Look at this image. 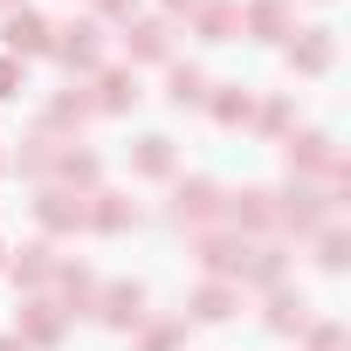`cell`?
Returning a JSON list of instances; mask_svg holds the SVG:
<instances>
[{
    "instance_id": "4dcf8cb0",
    "label": "cell",
    "mask_w": 351,
    "mask_h": 351,
    "mask_svg": "<svg viewBox=\"0 0 351 351\" xmlns=\"http://www.w3.org/2000/svg\"><path fill=\"white\" fill-rule=\"evenodd\" d=\"M97 14H104V21H131V14H138V0H97Z\"/></svg>"
},
{
    "instance_id": "277c9868",
    "label": "cell",
    "mask_w": 351,
    "mask_h": 351,
    "mask_svg": "<svg viewBox=\"0 0 351 351\" xmlns=\"http://www.w3.org/2000/svg\"><path fill=\"white\" fill-rule=\"evenodd\" d=\"M35 221H42L49 234H76V228H90V193L42 186V200H35Z\"/></svg>"
},
{
    "instance_id": "d590c367",
    "label": "cell",
    "mask_w": 351,
    "mask_h": 351,
    "mask_svg": "<svg viewBox=\"0 0 351 351\" xmlns=\"http://www.w3.org/2000/svg\"><path fill=\"white\" fill-rule=\"evenodd\" d=\"M0 172H8V152H0Z\"/></svg>"
},
{
    "instance_id": "836d02e7",
    "label": "cell",
    "mask_w": 351,
    "mask_h": 351,
    "mask_svg": "<svg viewBox=\"0 0 351 351\" xmlns=\"http://www.w3.org/2000/svg\"><path fill=\"white\" fill-rule=\"evenodd\" d=\"M14 8H21V0H0V14H14Z\"/></svg>"
},
{
    "instance_id": "cb8c5ba5",
    "label": "cell",
    "mask_w": 351,
    "mask_h": 351,
    "mask_svg": "<svg viewBox=\"0 0 351 351\" xmlns=\"http://www.w3.org/2000/svg\"><path fill=\"white\" fill-rule=\"evenodd\" d=\"M165 97L186 110V104H200V97H207V76H200V69H186V62H172V76H165Z\"/></svg>"
},
{
    "instance_id": "e575fe53",
    "label": "cell",
    "mask_w": 351,
    "mask_h": 351,
    "mask_svg": "<svg viewBox=\"0 0 351 351\" xmlns=\"http://www.w3.org/2000/svg\"><path fill=\"white\" fill-rule=\"evenodd\" d=\"M0 269H8V248H0Z\"/></svg>"
},
{
    "instance_id": "52a82bcc",
    "label": "cell",
    "mask_w": 351,
    "mask_h": 351,
    "mask_svg": "<svg viewBox=\"0 0 351 351\" xmlns=\"http://www.w3.org/2000/svg\"><path fill=\"white\" fill-rule=\"evenodd\" d=\"M221 214L234 221V234H276V193H262V186L228 193V200H221Z\"/></svg>"
},
{
    "instance_id": "e0dca14e",
    "label": "cell",
    "mask_w": 351,
    "mask_h": 351,
    "mask_svg": "<svg viewBox=\"0 0 351 351\" xmlns=\"http://www.w3.org/2000/svg\"><path fill=\"white\" fill-rule=\"evenodd\" d=\"M289 69L324 76V69H330V28H303V35L289 42Z\"/></svg>"
},
{
    "instance_id": "484cf974",
    "label": "cell",
    "mask_w": 351,
    "mask_h": 351,
    "mask_svg": "<svg viewBox=\"0 0 351 351\" xmlns=\"http://www.w3.org/2000/svg\"><path fill=\"white\" fill-rule=\"evenodd\" d=\"M344 255H351V234H344V228H324V234H317V262H324V269H344Z\"/></svg>"
},
{
    "instance_id": "ffe728a7",
    "label": "cell",
    "mask_w": 351,
    "mask_h": 351,
    "mask_svg": "<svg viewBox=\"0 0 351 351\" xmlns=\"http://www.w3.org/2000/svg\"><path fill=\"white\" fill-rule=\"evenodd\" d=\"M172 56V21H138L131 28V62H165Z\"/></svg>"
},
{
    "instance_id": "8fae6325",
    "label": "cell",
    "mask_w": 351,
    "mask_h": 351,
    "mask_svg": "<svg viewBox=\"0 0 351 351\" xmlns=\"http://www.w3.org/2000/svg\"><path fill=\"white\" fill-rule=\"evenodd\" d=\"M282 158H289L296 180H310V172H330V165H337V152H330V138H324V131H296V138L282 145Z\"/></svg>"
},
{
    "instance_id": "5b68a950",
    "label": "cell",
    "mask_w": 351,
    "mask_h": 351,
    "mask_svg": "<svg viewBox=\"0 0 351 351\" xmlns=\"http://www.w3.org/2000/svg\"><path fill=\"white\" fill-rule=\"evenodd\" d=\"M221 186L214 180H180V186H172V221H180V228H207V221H221Z\"/></svg>"
},
{
    "instance_id": "83f0119b",
    "label": "cell",
    "mask_w": 351,
    "mask_h": 351,
    "mask_svg": "<svg viewBox=\"0 0 351 351\" xmlns=\"http://www.w3.org/2000/svg\"><path fill=\"white\" fill-rule=\"evenodd\" d=\"M255 124H262V131H289V104H282V97H269V104L255 110Z\"/></svg>"
},
{
    "instance_id": "9a60e30c",
    "label": "cell",
    "mask_w": 351,
    "mask_h": 351,
    "mask_svg": "<svg viewBox=\"0 0 351 351\" xmlns=\"http://www.w3.org/2000/svg\"><path fill=\"white\" fill-rule=\"evenodd\" d=\"M289 0H255V8L241 14V35H255V42H276V35H289Z\"/></svg>"
},
{
    "instance_id": "44dd1931",
    "label": "cell",
    "mask_w": 351,
    "mask_h": 351,
    "mask_svg": "<svg viewBox=\"0 0 351 351\" xmlns=\"http://www.w3.org/2000/svg\"><path fill=\"white\" fill-rule=\"evenodd\" d=\"M90 117H97L90 90H62V97L49 104V124H42V131H76V124H90Z\"/></svg>"
},
{
    "instance_id": "3957f363",
    "label": "cell",
    "mask_w": 351,
    "mask_h": 351,
    "mask_svg": "<svg viewBox=\"0 0 351 351\" xmlns=\"http://www.w3.org/2000/svg\"><path fill=\"white\" fill-rule=\"evenodd\" d=\"M49 56H62V69H76V76H97V56H104V21H69V28H56Z\"/></svg>"
},
{
    "instance_id": "7402d4cb",
    "label": "cell",
    "mask_w": 351,
    "mask_h": 351,
    "mask_svg": "<svg viewBox=\"0 0 351 351\" xmlns=\"http://www.w3.org/2000/svg\"><path fill=\"white\" fill-rule=\"evenodd\" d=\"M269 330H282V337H289V330H310V303H303L296 289H276V296H269Z\"/></svg>"
},
{
    "instance_id": "f1b7e54d",
    "label": "cell",
    "mask_w": 351,
    "mask_h": 351,
    "mask_svg": "<svg viewBox=\"0 0 351 351\" xmlns=\"http://www.w3.org/2000/svg\"><path fill=\"white\" fill-rule=\"evenodd\" d=\"M21 90H28L21 62H14V56H0V97H21Z\"/></svg>"
},
{
    "instance_id": "30bf717a",
    "label": "cell",
    "mask_w": 351,
    "mask_h": 351,
    "mask_svg": "<svg viewBox=\"0 0 351 351\" xmlns=\"http://www.w3.org/2000/svg\"><path fill=\"white\" fill-rule=\"evenodd\" d=\"M62 324H69V317L56 310V296H28V303H21V330H14V337H21V344H62Z\"/></svg>"
},
{
    "instance_id": "4fadbf2b",
    "label": "cell",
    "mask_w": 351,
    "mask_h": 351,
    "mask_svg": "<svg viewBox=\"0 0 351 351\" xmlns=\"http://www.w3.org/2000/svg\"><path fill=\"white\" fill-rule=\"evenodd\" d=\"M56 310H62V317L97 310V276H90V269H76V262H62V269H56Z\"/></svg>"
},
{
    "instance_id": "ac0fdd59",
    "label": "cell",
    "mask_w": 351,
    "mask_h": 351,
    "mask_svg": "<svg viewBox=\"0 0 351 351\" xmlns=\"http://www.w3.org/2000/svg\"><path fill=\"white\" fill-rule=\"evenodd\" d=\"M97 110H131L138 104V69H97Z\"/></svg>"
},
{
    "instance_id": "2e32d148",
    "label": "cell",
    "mask_w": 351,
    "mask_h": 351,
    "mask_svg": "<svg viewBox=\"0 0 351 351\" xmlns=\"http://www.w3.org/2000/svg\"><path fill=\"white\" fill-rule=\"evenodd\" d=\"M62 145H69V138H56V131H35V138L14 152V165L28 172V180H49V172H56V158H62Z\"/></svg>"
},
{
    "instance_id": "4316f807",
    "label": "cell",
    "mask_w": 351,
    "mask_h": 351,
    "mask_svg": "<svg viewBox=\"0 0 351 351\" xmlns=\"http://www.w3.org/2000/svg\"><path fill=\"white\" fill-rule=\"evenodd\" d=\"M180 330H186V324H152V330H145V351H180Z\"/></svg>"
},
{
    "instance_id": "1f68e13d",
    "label": "cell",
    "mask_w": 351,
    "mask_h": 351,
    "mask_svg": "<svg viewBox=\"0 0 351 351\" xmlns=\"http://www.w3.org/2000/svg\"><path fill=\"white\" fill-rule=\"evenodd\" d=\"M165 14H200V0H165Z\"/></svg>"
},
{
    "instance_id": "f546056e",
    "label": "cell",
    "mask_w": 351,
    "mask_h": 351,
    "mask_svg": "<svg viewBox=\"0 0 351 351\" xmlns=\"http://www.w3.org/2000/svg\"><path fill=\"white\" fill-rule=\"evenodd\" d=\"M310 351H344V324H317L310 330Z\"/></svg>"
},
{
    "instance_id": "d6986e66",
    "label": "cell",
    "mask_w": 351,
    "mask_h": 351,
    "mask_svg": "<svg viewBox=\"0 0 351 351\" xmlns=\"http://www.w3.org/2000/svg\"><path fill=\"white\" fill-rule=\"evenodd\" d=\"M90 228L97 234H124V228H138V207L124 193H90Z\"/></svg>"
},
{
    "instance_id": "d4e9b609",
    "label": "cell",
    "mask_w": 351,
    "mask_h": 351,
    "mask_svg": "<svg viewBox=\"0 0 351 351\" xmlns=\"http://www.w3.org/2000/svg\"><path fill=\"white\" fill-rule=\"evenodd\" d=\"M214 117H221V124H255L248 90H241V83H234V90H221V97H214Z\"/></svg>"
},
{
    "instance_id": "6da1fadb",
    "label": "cell",
    "mask_w": 351,
    "mask_h": 351,
    "mask_svg": "<svg viewBox=\"0 0 351 351\" xmlns=\"http://www.w3.org/2000/svg\"><path fill=\"white\" fill-rule=\"evenodd\" d=\"M193 255H200V269H207L214 282H241V276H248V262H255V241H248V234L200 228V234H193Z\"/></svg>"
},
{
    "instance_id": "7c38bea8",
    "label": "cell",
    "mask_w": 351,
    "mask_h": 351,
    "mask_svg": "<svg viewBox=\"0 0 351 351\" xmlns=\"http://www.w3.org/2000/svg\"><path fill=\"white\" fill-rule=\"evenodd\" d=\"M186 310H193L200 324H228V317L241 310V282H214V276H207V282L186 296Z\"/></svg>"
},
{
    "instance_id": "ba28073f",
    "label": "cell",
    "mask_w": 351,
    "mask_h": 351,
    "mask_svg": "<svg viewBox=\"0 0 351 351\" xmlns=\"http://www.w3.org/2000/svg\"><path fill=\"white\" fill-rule=\"evenodd\" d=\"M97 317H104L110 330H138V324H145V289H138V282H104V289H97Z\"/></svg>"
},
{
    "instance_id": "8992f818",
    "label": "cell",
    "mask_w": 351,
    "mask_h": 351,
    "mask_svg": "<svg viewBox=\"0 0 351 351\" xmlns=\"http://www.w3.org/2000/svg\"><path fill=\"white\" fill-rule=\"evenodd\" d=\"M0 42H8V56H14V62H28V56H49L56 28H49L35 8H14L8 21H0Z\"/></svg>"
},
{
    "instance_id": "d6a6232c",
    "label": "cell",
    "mask_w": 351,
    "mask_h": 351,
    "mask_svg": "<svg viewBox=\"0 0 351 351\" xmlns=\"http://www.w3.org/2000/svg\"><path fill=\"white\" fill-rule=\"evenodd\" d=\"M0 351H28V344H21V337H0Z\"/></svg>"
},
{
    "instance_id": "9c48e42d",
    "label": "cell",
    "mask_w": 351,
    "mask_h": 351,
    "mask_svg": "<svg viewBox=\"0 0 351 351\" xmlns=\"http://www.w3.org/2000/svg\"><path fill=\"white\" fill-rule=\"evenodd\" d=\"M56 269H62V255H56L49 241H28V248H21V255L8 262V276H14V282H21L28 296H42V289L56 282Z\"/></svg>"
},
{
    "instance_id": "5bb4252c",
    "label": "cell",
    "mask_w": 351,
    "mask_h": 351,
    "mask_svg": "<svg viewBox=\"0 0 351 351\" xmlns=\"http://www.w3.org/2000/svg\"><path fill=\"white\" fill-rule=\"evenodd\" d=\"M193 35H200V42H234V35H241V8H234V0H200Z\"/></svg>"
},
{
    "instance_id": "603a6c76",
    "label": "cell",
    "mask_w": 351,
    "mask_h": 351,
    "mask_svg": "<svg viewBox=\"0 0 351 351\" xmlns=\"http://www.w3.org/2000/svg\"><path fill=\"white\" fill-rule=\"evenodd\" d=\"M131 172H145V180H165L172 172V138H138V152H131Z\"/></svg>"
},
{
    "instance_id": "7a4b0ae2",
    "label": "cell",
    "mask_w": 351,
    "mask_h": 351,
    "mask_svg": "<svg viewBox=\"0 0 351 351\" xmlns=\"http://www.w3.org/2000/svg\"><path fill=\"white\" fill-rule=\"evenodd\" d=\"M330 186H310V180H296L289 193H276V234H310V228H324L330 221Z\"/></svg>"
}]
</instances>
